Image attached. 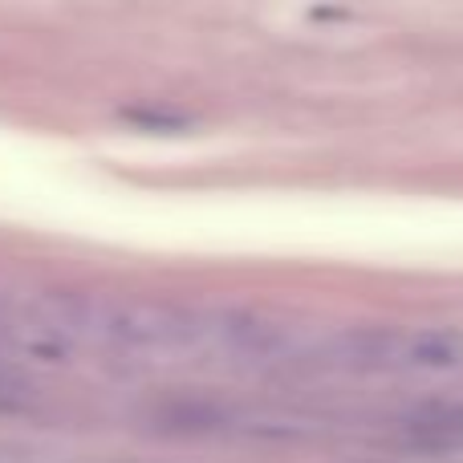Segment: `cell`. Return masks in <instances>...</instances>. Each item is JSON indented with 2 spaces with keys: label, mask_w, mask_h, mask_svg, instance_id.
I'll return each instance as SVG.
<instances>
[]
</instances>
